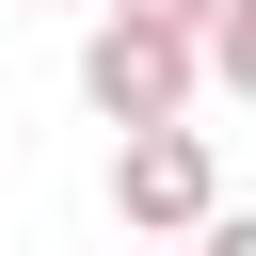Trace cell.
<instances>
[{
	"label": "cell",
	"mask_w": 256,
	"mask_h": 256,
	"mask_svg": "<svg viewBox=\"0 0 256 256\" xmlns=\"http://www.w3.org/2000/svg\"><path fill=\"white\" fill-rule=\"evenodd\" d=\"M112 16H160V32H208L224 0H112Z\"/></svg>",
	"instance_id": "obj_4"
},
{
	"label": "cell",
	"mask_w": 256,
	"mask_h": 256,
	"mask_svg": "<svg viewBox=\"0 0 256 256\" xmlns=\"http://www.w3.org/2000/svg\"><path fill=\"white\" fill-rule=\"evenodd\" d=\"M112 208H128L144 240H208V208H224L208 128H128V144H112Z\"/></svg>",
	"instance_id": "obj_2"
},
{
	"label": "cell",
	"mask_w": 256,
	"mask_h": 256,
	"mask_svg": "<svg viewBox=\"0 0 256 256\" xmlns=\"http://www.w3.org/2000/svg\"><path fill=\"white\" fill-rule=\"evenodd\" d=\"M208 256H256V208H208Z\"/></svg>",
	"instance_id": "obj_5"
},
{
	"label": "cell",
	"mask_w": 256,
	"mask_h": 256,
	"mask_svg": "<svg viewBox=\"0 0 256 256\" xmlns=\"http://www.w3.org/2000/svg\"><path fill=\"white\" fill-rule=\"evenodd\" d=\"M192 80H208V32H160V16H96V32H80V96H96L112 128H176Z\"/></svg>",
	"instance_id": "obj_1"
},
{
	"label": "cell",
	"mask_w": 256,
	"mask_h": 256,
	"mask_svg": "<svg viewBox=\"0 0 256 256\" xmlns=\"http://www.w3.org/2000/svg\"><path fill=\"white\" fill-rule=\"evenodd\" d=\"M208 80H224V96H256V0H224V16H208Z\"/></svg>",
	"instance_id": "obj_3"
}]
</instances>
